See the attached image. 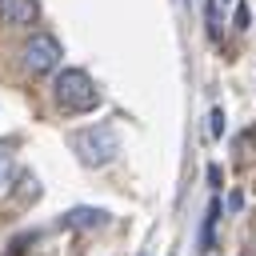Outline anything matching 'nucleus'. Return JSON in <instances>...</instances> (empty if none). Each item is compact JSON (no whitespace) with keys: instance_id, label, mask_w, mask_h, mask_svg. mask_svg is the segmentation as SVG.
I'll list each match as a JSON object with an SVG mask.
<instances>
[{"instance_id":"obj_1","label":"nucleus","mask_w":256,"mask_h":256,"mask_svg":"<svg viewBox=\"0 0 256 256\" xmlns=\"http://www.w3.org/2000/svg\"><path fill=\"white\" fill-rule=\"evenodd\" d=\"M72 148H76V160L84 168H100V164H112L116 152H120V136L112 124H92V128H80L72 136Z\"/></svg>"},{"instance_id":"obj_2","label":"nucleus","mask_w":256,"mask_h":256,"mask_svg":"<svg viewBox=\"0 0 256 256\" xmlns=\"http://www.w3.org/2000/svg\"><path fill=\"white\" fill-rule=\"evenodd\" d=\"M52 92H56V104L64 112H92V108H100V92H96V84H92V76L84 68H64L56 76Z\"/></svg>"},{"instance_id":"obj_3","label":"nucleus","mask_w":256,"mask_h":256,"mask_svg":"<svg viewBox=\"0 0 256 256\" xmlns=\"http://www.w3.org/2000/svg\"><path fill=\"white\" fill-rule=\"evenodd\" d=\"M24 64H28L32 72H52V68L60 64V44H56V36L36 32V36L24 44Z\"/></svg>"},{"instance_id":"obj_4","label":"nucleus","mask_w":256,"mask_h":256,"mask_svg":"<svg viewBox=\"0 0 256 256\" xmlns=\"http://www.w3.org/2000/svg\"><path fill=\"white\" fill-rule=\"evenodd\" d=\"M60 224L64 228H100V224H108V212L104 208H72L60 216Z\"/></svg>"},{"instance_id":"obj_5","label":"nucleus","mask_w":256,"mask_h":256,"mask_svg":"<svg viewBox=\"0 0 256 256\" xmlns=\"http://www.w3.org/2000/svg\"><path fill=\"white\" fill-rule=\"evenodd\" d=\"M4 4V20L8 24H32L36 20V0H0Z\"/></svg>"},{"instance_id":"obj_6","label":"nucleus","mask_w":256,"mask_h":256,"mask_svg":"<svg viewBox=\"0 0 256 256\" xmlns=\"http://www.w3.org/2000/svg\"><path fill=\"white\" fill-rule=\"evenodd\" d=\"M216 216H220V204L212 200V208H208V220H204V228H200V248H212V224H216Z\"/></svg>"},{"instance_id":"obj_7","label":"nucleus","mask_w":256,"mask_h":256,"mask_svg":"<svg viewBox=\"0 0 256 256\" xmlns=\"http://www.w3.org/2000/svg\"><path fill=\"white\" fill-rule=\"evenodd\" d=\"M8 172H12V144L0 140V184L8 180Z\"/></svg>"},{"instance_id":"obj_8","label":"nucleus","mask_w":256,"mask_h":256,"mask_svg":"<svg viewBox=\"0 0 256 256\" xmlns=\"http://www.w3.org/2000/svg\"><path fill=\"white\" fill-rule=\"evenodd\" d=\"M208 124H212V128H208L212 136H224V112H220V108H212V112H208Z\"/></svg>"},{"instance_id":"obj_9","label":"nucleus","mask_w":256,"mask_h":256,"mask_svg":"<svg viewBox=\"0 0 256 256\" xmlns=\"http://www.w3.org/2000/svg\"><path fill=\"white\" fill-rule=\"evenodd\" d=\"M228 208H232V212L244 208V196H240V192H228Z\"/></svg>"}]
</instances>
